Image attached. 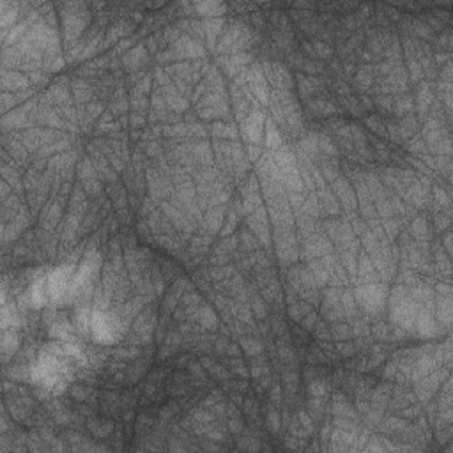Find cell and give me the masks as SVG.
Returning <instances> with one entry per match:
<instances>
[{
	"label": "cell",
	"instance_id": "7a4b0ae2",
	"mask_svg": "<svg viewBox=\"0 0 453 453\" xmlns=\"http://www.w3.org/2000/svg\"><path fill=\"white\" fill-rule=\"evenodd\" d=\"M119 322L112 315L105 314L101 310L92 312L91 317V331L98 344L110 345L115 344L119 338Z\"/></svg>",
	"mask_w": 453,
	"mask_h": 453
},
{
	"label": "cell",
	"instance_id": "6da1fadb",
	"mask_svg": "<svg viewBox=\"0 0 453 453\" xmlns=\"http://www.w3.org/2000/svg\"><path fill=\"white\" fill-rule=\"evenodd\" d=\"M75 266L64 264V266L55 267L53 271L46 274V289L48 300L53 305L68 303V294H70L71 280L75 274Z\"/></svg>",
	"mask_w": 453,
	"mask_h": 453
},
{
	"label": "cell",
	"instance_id": "277c9868",
	"mask_svg": "<svg viewBox=\"0 0 453 453\" xmlns=\"http://www.w3.org/2000/svg\"><path fill=\"white\" fill-rule=\"evenodd\" d=\"M27 298L32 308H43L44 305L50 303L48 300V289H46V276H41L34 281L32 286L27 291Z\"/></svg>",
	"mask_w": 453,
	"mask_h": 453
},
{
	"label": "cell",
	"instance_id": "5b68a950",
	"mask_svg": "<svg viewBox=\"0 0 453 453\" xmlns=\"http://www.w3.org/2000/svg\"><path fill=\"white\" fill-rule=\"evenodd\" d=\"M326 390H328V388H326L324 384L321 383V381H317V383H314L310 386V391H312V395H314V397H321V395L326 393Z\"/></svg>",
	"mask_w": 453,
	"mask_h": 453
},
{
	"label": "cell",
	"instance_id": "3957f363",
	"mask_svg": "<svg viewBox=\"0 0 453 453\" xmlns=\"http://www.w3.org/2000/svg\"><path fill=\"white\" fill-rule=\"evenodd\" d=\"M98 267H99V257L96 255V253H91V255L85 257L84 262L80 264V267H78L73 274L70 294H68V303H70L71 300H75V296H78V294L89 286V281L92 280V276L96 274Z\"/></svg>",
	"mask_w": 453,
	"mask_h": 453
},
{
	"label": "cell",
	"instance_id": "8992f818",
	"mask_svg": "<svg viewBox=\"0 0 453 453\" xmlns=\"http://www.w3.org/2000/svg\"><path fill=\"white\" fill-rule=\"evenodd\" d=\"M246 349H248L250 355H255V352H260V345L259 344H248V342H246Z\"/></svg>",
	"mask_w": 453,
	"mask_h": 453
}]
</instances>
